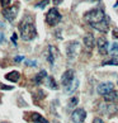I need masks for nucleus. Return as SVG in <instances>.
<instances>
[{
	"label": "nucleus",
	"mask_w": 118,
	"mask_h": 123,
	"mask_svg": "<svg viewBox=\"0 0 118 123\" xmlns=\"http://www.w3.org/2000/svg\"><path fill=\"white\" fill-rule=\"evenodd\" d=\"M80 48V43L78 41H70L66 43L65 46V51H66V57L69 61H72L74 58L78 56V51Z\"/></svg>",
	"instance_id": "nucleus-4"
},
{
	"label": "nucleus",
	"mask_w": 118,
	"mask_h": 123,
	"mask_svg": "<svg viewBox=\"0 0 118 123\" xmlns=\"http://www.w3.org/2000/svg\"><path fill=\"white\" fill-rule=\"evenodd\" d=\"M48 3H50V0H42V1H39L36 4V8H38V9H44L47 5H48Z\"/></svg>",
	"instance_id": "nucleus-22"
},
{
	"label": "nucleus",
	"mask_w": 118,
	"mask_h": 123,
	"mask_svg": "<svg viewBox=\"0 0 118 123\" xmlns=\"http://www.w3.org/2000/svg\"><path fill=\"white\" fill-rule=\"evenodd\" d=\"M0 123H8V122H0Z\"/></svg>",
	"instance_id": "nucleus-33"
},
{
	"label": "nucleus",
	"mask_w": 118,
	"mask_h": 123,
	"mask_svg": "<svg viewBox=\"0 0 118 123\" xmlns=\"http://www.w3.org/2000/svg\"><path fill=\"white\" fill-rule=\"evenodd\" d=\"M46 79H47V72H46V70H41L38 74L34 76L33 83H34L36 85H41V84H43L44 81H46Z\"/></svg>",
	"instance_id": "nucleus-15"
},
{
	"label": "nucleus",
	"mask_w": 118,
	"mask_h": 123,
	"mask_svg": "<svg viewBox=\"0 0 118 123\" xmlns=\"http://www.w3.org/2000/svg\"><path fill=\"white\" fill-rule=\"evenodd\" d=\"M117 85H118V80H117Z\"/></svg>",
	"instance_id": "nucleus-34"
},
{
	"label": "nucleus",
	"mask_w": 118,
	"mask_h": 123,
	"mask_svg": "<svg viewBox=\"0 0 118 123\" xmlns=\"http://www.w3.org/2000/svg\"><path fill=\"white\" fill-rule=\"evenodd\" d=\"M28 119H29L32 123H50V122H48L42 114H39V113H36V112L29 113Z\"/></svg>",
	"instance_id": "nucleus-14"
},
{
	"label": "nucleus",
	"mask_w": 118,
	"mask_h": 123,
	"mask_svg": "<svg viewBox=\"0 0 118 123\" xmlns=\"http://www.w3.org/2000/svg\"><path fill=\"white\" fill-rule=\"evenodd\" d=\"M10 3H12V0H0V4H1V6H3V8L10 6Z\"/></svg>",
	"instance_id": "nucleus-23"
},
{
	"label": "nucleus",
	"mask_w": 118,
	"mask_h": 123,
	"mask_svg": "<svg viewBox=\"0 0 118 123\" xmlns=\"http://www.w3.org/2000/svg\"><path fill=\"white\" fill-rule=\"evenodd\" d=\"M53 5H60V4L62 3V0H52Z\"/></svg>",
	"instance_id": "nucleus-30"
},
{
	"label": "nucleus",
	"mask_w": 118,
	"mask_h": 123,
	"mask_svg": "<svg viewBox=\"0 0 118 123\" xmlns=\"http://www.w3.org/2000/svg\"><path fill=\"white\" fill-rule=\"evenodd\" d=\"M93 27L94 29H97L98 32H100V33H107L108 29H109V20H108V18L106 17L103 20L98 22V23H94V24H90Z\"/></svg>",
	"instance_id": "nucleus-11"
},
{
	"label": "nucleus",
	"mask_w": 118,
	"mask_h": 123,
	"mask_svg": "<svg viewBox=\"0 0 118 123\" xmlns=\"http://www.w3.org/2000/svg\"><path fill=\"white\" fill-rule=\"evenodd\" d=\"M0 27H4V25H3V23H0Z\"/></svg>",
	"instance_id": "nucleus-32"
},
{
	"label": "nucleus",
	"mask_w": 118,
	"mask_h": 123,
	"mask_svg": "<svg viewBox=\"0 0 118 123\" xmlns=\"http://www.w3.org/2000/svg\"><path fill=\"white\" fill-rule=\"evenodd\" d=\"M109 52L111 55H113V57H118V42H113L112 43V46L109 48Z\"/></svg>",
	"instance_id": "nucleus-20"
},
{
	"label": "nucleus",
	"mask_w": 118,
	"mask_h": 123,
	"mask_svg": "<svg viewBox=\"0 0 118 123\" xmlns=\"http://www.w3.org/2000/svg\"><path fill=\"white\" fill-rule=\"evenodd\" d=\"M100 111L103 113H106L108 117H113L118 112V107L116 105V104H112L109 102H107L106 104H102V109H100Z\"/></svg>",
	"instance_id": "nucleus-13"
},
{
	"label": "nucleus",
	"mask_w": 118,
	"mask_h": 123,
	"mask_svg": "<svg viewBox=\"0 0 118 123\" xmlns=\"http://www.w3.org/2000/svg\"><path fill=\"white\" fill-rule=\"evenodd\" d=\"M103 66H117L118 65V57H112L109 60H106L102 62Z\"/></svg>",
	"instance_id": "nucleus-19"
},
{
	"label": "nucleus",
	"mask_w": 118,
	"mask_h": 123,
	"mask_svg": "<svg viewBox=\"0 0 118 123\" xmlns=\"http://www.w3.org/2000/svg\"><path fill=\"white\" fill-rule=\"evenodd\" d=\"M5 79L8 81H12V83H17L20 79V72L19 71H10L5 75Z\"/></svg>",
	"instance_id": "nucleus-16"
},
{
	"label": "nucleus",
	"mask_w": 118,
	"mask_h": 123,
	"mask_svg": "<svg viewBox=\"0 0 118 123\" xmlns=\"http://www.w3.org/2000/svg\"><path fill=\"white\" fill-rule=\"evenodd\" d=\"M112 90H114V84L111 83V81H107V83H100V84L98 85V88H97L98 94L102 95V97H103L104 94L112 92Z\"/></svg>",
	"instance_id": "nucleus-12"
},
{
	"label": "nucleus",
	"mask_w": 118,
	"mask_h": 123,
	"mask_svg": "<svg viewBox=\"0 0 118 123\" xmlns=\"http://www.w3.org/2000/svg\"><path fill=\"white\" fill-rule=\"evenodd\" d=\"M58 55H60V52H58L57 47L52 46V44H50V46L47 47V49H46V60L48 61V63L51 66H53L55 60L58 57Z\"/></svg>",
	"instance_id": "nucleus-8"
},
{
	"label": "nucleus",
	"mask_w": 118,
	"mask_h": 123,
	"mask_svg": "<svg viewBox=\"0 0 118 123\" xmlns=\"http://www.w3.org/2000/svg\"><path fill=\"white\" fill-rule=\"evenodd\" d=\"M112 36H113V38H114V39L118 41V28H116V27H114V28L112 29Z\"/></svg>",
	"instance_id": "nucleus-24"
},
{
	"label": "nucleus",
	"mask_w": 118,
	"mask_h": 123,
	"mask_svg": "<svg viewBox=\"0 0 118 123\" xmlns=\"http://www.w3.org/2000/svg\"><path fill=\"white\" fill-rule=\"evenodd\" d=\"M93 123H104V121L102 119V118H99V117H94L93 118Z\"/></svg>",
	"instance_id": "nucleus-26"
},
{
	"label": "nucleus",
	"mask_w": 118,
	"mask_h": 123,
	"mask_svg": "<svg viewBox=\"0 0 118 123\" xmlns=\"http://www.w3.org/2000/svg\"><path fill=\"white\" fill-rule=\"evenodd\" d=\"M23 58H24L23 56H17V57L14 58V61H15V62H20V61H23Z\"/></svg>",
	"instance_id": "nucleus-28"
},
{
	"label": "nucleus",
	"mask_w": 118,
	"mask_h": 123,
	"mask_svg": "<svg viewBox=\"0 0 118 123\" xmlns=\"http://www.w3.org/2000/svg\"><path fill=\"white\" fill-rule=\"evenodd\" d=\"M79 103V98L78 97H71L69 99V102H67V107L69 108H75L76 105H78Z\"/></svg>",
	"instance_id": "nucleus-21"
},
{
	"label": "nucleus",
	"mask_w": 118,
	"mask_h": 123,
	"mask_svg": "<svg viewBox=\"0 0 118 123\" xmlns=\"http://www.w3.org/2000/svg\"><path fill=\"white\" fill-rule=\"evenodd\" d=\"M25 63H27V66H31V67H34V66H37V61L27 60V61H25Z\"/></svg>",
	"instance_id": "nucleus-25"
},
{
	"label": "nucleus",
	"mask_w": 118,
	"mask_h": 123,
	"mask_svg": "<svg viewBox=\"0 0 118 123\" xmlns=\"http://www.w3.org/2000/svg\"><path fill=\"white\" fill-rule=\"evenodd\" d=\"M85 118H87V112L83 108H78L72 112L71 114V119L74 121V123H84Z\"/></svg>",
	"instance_id": "nucleus-10"
},
{
	"label": "nucleus",
	"mask_w": 118,
	"mask_h": 123,
	"mask_svg": "<svg viewBox=\"0 0 118 123\" xmlns=\"http://www.w3.org/2000/svg\"><path fill=\"white\" fill-rule=\"evenodd\" d=\"M103 98H104V100H106V102L113 103V102H116V100H117V98H118V94H117L116 90H112V92L107 93V94H104V95H103Z\"/></svg>",
	"instance_id": "nucleus-17"
},
{
	"label": "nucleus",
	"mask_w": 118,
	"mask_h": 123,
	"mask_svg": "<svg viewBox=\"0 0 118 123\" xmlns=\"http://www.w3.org/2000/svg\"><path fill=\"white\" fill-rule=\"evenodd\" d=\"M18 28H19L20 38L23 41H25V42L33 41L37 37V29H36L34 19H33V17L29 15V14L23 17V19H22L19 22V24H18Z\"/></svg>",
	"instance_id": "nucleus-1"
},
{
	"label": "nucleus",
	"mask_w": 118,
	"mask_h": 123,
	"mask_svg": "<svg viewBox=\"0 0 118 123\" xmlns=\"http://www.w3.org/2000/svg\"><path fill=\"white\" fill-rule=\"evenodd\" d=\"M4 41H5V37H4V34L1 33V32H0V43H3Z\"/></svg>",
	"instance_id": "nucleus-31"
},
{
	"label": "nucleus",
	"mask_w": 118,
	"mask_h": 123,
	"mask_svg": "<svg viewBox=\"0 0 118 123\" xmlns=\"http://www.w3.org/2000/svg\"><path fill=\"white\" fill-rule=\"evenodd\" d=\"M106 18V13L102 8H93L84 13V20L89 24H94L103 20Z\"/></svg>",
	"instance_id": "nucleus-2"
},
{
	"label": "nucleus",
	"mask_w": 118,
	"mask_h": 123,
	"mask_svg": "<svg viewBox=\"0 0 118 123\" xmlns=\"http://www.w3.org/2000/svg\"><path fill=\"white\" fill-rule=\"evenodd\" d=\"M12 41H13V43H14V46H17V34H15V33L13 34V37H12Z\"/></svg>",
	"instance_id": "nucleus-29"
},
{
	"label": "nucleus",
	"mask_w": 118,
	"mask_h": 123,
	"mask_svg": "<svg viewBox=\"0 0 118 123\" xmlns=\"http://www.w3.org/2000/svg\"><path fill=\"white\" fill-rule=\"evenodd\" d=\"M61 19H62V15H61V13L58 12L57 8H51L46 14V23L50 27L57 25L61 22Z\"/></svg>",
	"instance_id": "nucleus-3"
},
{
	"label": "nucleus",
	"mask_w": 118,
	"mask_h": 123,
	"mask_svg": "<svg viewBox=\"0 0 118 123\" xmlns=\"http://www.w3.org/2000/svg\"><path fill=\"white\" fill-rule=\"evenodd\" d=\"M18 12H19V3H15L14 5H12V6L4 8L3 15L8 22H14L17 15H18Z\"/></svg>",
	"instance_id": "nucleus-6"
},
{
	"label": "nucleus",
	"mask_w": 118,
	"mask_h": 123,
	"mask_svg": "<svg viewBox=\"0 0 118 123\" xmlns=\"http://www.w3.org/2000/svg\"><path fill=\"white\" fill-rule=\"evenodd\" d=\"M44 83H46L48 88L52 89V90H57V89H58V85H57V83H56V80L53 79L52 76H47V79H46V81H44Z\"/></svg>",
	"instance_id": "nucleus-18"
},
{
	"label": "nucleus",
	"mask_w": 118,
	"mask_h": 123,
	"mask_svg": "<svg viewBox=\"0 0 118 123\" xmlns=\"http://www.w3.org/2000/svg\"><path fill=\"white\" fill-rule=\"evenodd\" d=\"M0 88H1L3 90H13V86H6L4 84H0Z\"/></svg>",
	"instance_id": "nucleus-27"
},
{
	"label": "nucleus",
	"mask_w": 118,
	"mask_h": 123,
	"mask_svg": "<svg viewBox=\"0 0 118 123\" xmlns=\"http://www.w3.org/2000/svg\"><path fill=\"white\" fill-rule=\"evenodd\" d=\"M94 46H97V41L94 39V36L92 33H87L84 36V39H83V49L85 53L88 55H92Z\"/></svg>",
	"instance_id": "nucleus-5"
},
{
	"label": "nucleus",
	"mask_w": 118,
	"mask_h": 123,
	"mask_svg": "<svg viewBox=\"0 0 118 123\" xmlns=\"http://www.w3.org/2000/svg\"><path fill=\"white\" fill-rule=\"evenodd\" d=\"M74 79H75V71L74 70L69 69V70H66L65 72H63L62 76H61V85L63 86V90L70 88V86L72 85Z\"/></svg>",
	"instance_id": "nucleus-7"
},
{
	"label": "nucleus",
	"mask_w": 118,
	"mask_h": 123,
	"mask_svg": "<svg viewBox=\"0 0 118 123\" xmlns=\"http://www.w3.org/2000/svg\"><path fill=\"white\" fill-rule=\"evenodd\" d=\"M97 48L99 51V55H102V56H106L109 52V43L106 37H99L97 39Z\"/></svg>",
	"instance_id": "nucleus-9"
}]
</instances>
